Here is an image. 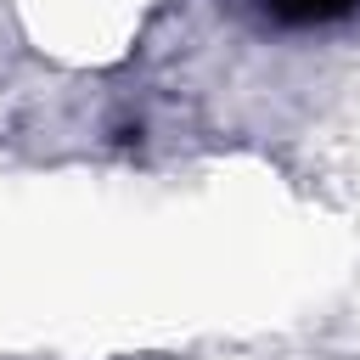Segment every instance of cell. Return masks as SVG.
I'll use <instances>...</instances> for the list:
<instances>
[{
	"label": "cell",
	"mask_w": 360,
	"mask_h": 360,
	"mask_svg": "<svg viewBox=\"0 0 360 360\" xmlns=\"http://www.w3.org/2000/svg\"><path fill=\"white\" fill-rule=\"evenodd\" d=\"M276 11H287V17H298V22H321V17H338V11H349L354 0H270Z\"/></svg>",
	"instance_id": "obj_1"
}]
</instances>
